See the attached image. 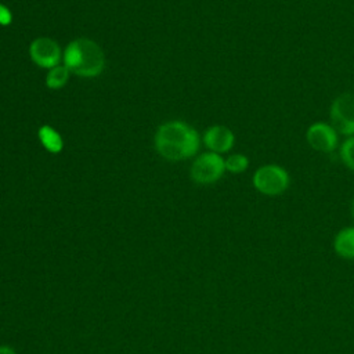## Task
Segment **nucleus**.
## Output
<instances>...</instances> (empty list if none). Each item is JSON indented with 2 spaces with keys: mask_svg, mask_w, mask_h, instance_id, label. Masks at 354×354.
Wrapping results in <instances>:
<instances>
[{
  "mask_svg": "<svg viewBox=\"0 0 354 354\" xmlns=\"http://www.w3.org/2000/svg\"><path fill=\"white\" fill-rule=\"evenodd\" d=\"M201 145L198 131L181 120L160 124L155 133L156 152L166 160L178 162L194 156Z\"/></svg>",
  "mask_w": 354,
  "mask_h": 354,
  "instance_id": "f257e3e1",
  "label": "nucleus"
},
{
  "mask_svg": "<svg viewBox=\"0 0 354 354\" xmlns=\"http://www.w3.org/2000/svg\"><path fill=\"white\" fill-rule=\"evenodd\" d=\"M64 65L71 73L82 77L98 76L105 66V55L102 48L90 39L72 40L64 54Z\"/></svg>",
  "mask_w": 354,
  "mask_h": 354,
  "instance_id": "f03ea898",
  "label": "nucleus"
},
{
  "mask_svg": "<svg viewBox=\"0 0 354 354\" xmlns=\"http://www.w3.org/2000/svg\"><path fill=\"white\" fill-rule=\"evenodd\" d=\"M252 184L266 196H279L289 188L290 176L285 167L268 163L256 169L252 177Z\"/></svg>",
  "mask_w": 354,
  "mask_h": 354,
  "instance_id": "7ed1b4c3",
  "label": "nucleus"
},
{
  "mask_svg": "<svg viewBox=\"0 0 354 354\" xmlns=\"http://www.w3.org/2000/svg\"><path fill=\"white\" fill-rule=\"evenodd\" d=\"M225 171V160L221 155L209 151L195 158L189 169V177L199 185H210L217 183Z\"/></svg>",
  "mask_w": 354,
  "mask_h": 354,
  "instance_id": "20e7f679",
  "label": "nucleus"
},
{
  "mask_svg": "<svg viewBox=\"0 0 354 354\" xmlns=\"http://www.w3.org/2000/svg\"><path fill=\"white\" fill-rule=\"evenodd\" d=\"M329 118L337 133L354 136V93L337 95L330 104Z\"/></svg>",
  "mask_w": 354,
  "mask_h": 354,
  "instance_id": "39448f33",
  "label": "nucleus"
},
{
  "mask_svg": "<svg viewBox=\"0 0 354 354\" xmlns=\"http://www.w3.org/2000/svg\"><path fill=\"white\" fill-rule=\"evenodd\" d=\"M29 55L32 61L46 69L59 65L62 53L58 43L50 37H37L29 46Z\"/></svg>",
  "mask_w": 354,
  "mask_h": 354,
  "instance_id": "423d86ee",
  "label": "nucleus"
},
{
  "mask_svg": "<svg viewBox=\"0 0 354 354\" xmlns=\"http://www.w3.org/2000/svg\"><path fill=\"white\" fill-rule=\"evenodd\" d=\"M307 144L318 152L329 153L337 148L339 137L337 131L332 124L324 122L313 123L306 131Z\"/></svg>",
  "mask_w": 354,
  "mask_h": 354,
  "instance_id": "0eeeda50",
  "label": "nucleus"
},
{
  "mask_svg": "<svg viewBox=\"0 0 354 354\" xmlns=\"http://www.w3.org/2000/svg\"><path fill=\"white\" fill-rule=\"evenodd\" d=\"M203 144L209 151L221 155L228 152L234 147L235 136L232 130L225 126H210L203 134Z\"/></svg>",
  "mask_w": 354,
  "mask_h": 354,
  "instance_id": "6e6552de",
  "label": "nucleus"
},
{
  "mask_svg": "<svg viewBox=\"0 0 354 354\" xmlns=\"http://www.w3.org/2000/svg\"><path fill=\"white\" fill-rule=\"evenodd\" d=\"M333 249L343 259H354V227L342 228L335 235Z\"/></svg>",
  "mask_w": 354,
  "mask_h": 354,
  "instance_id": "1a4fd4ad",
  "label": "nucleus"
},
{
  "mask_svg": "<svg viewBox=\"0 0 354 354\" xmlns=\"http://www.w3.org/2000/svg\"><path fill=\"white\" fill-rule=\"evenodd\" d=\"M39 140L41 142V145L51 153H58L62 151V147H64V141H62V137L61 134L53 129L51 126H41L39 129Z\"/></svg>",
  "mask_w": 354,
  "mask_h": 354,
  "instance_id": "9d476101",
  "label": "nucleus"
},
{
  "mask_svg": "<svg viewBox=\"0 0 354 354\" xmlns=\"http://www.w3.org/2000/svg\"><path fill=\"white\" fill-rule=\"evenodd\" d=\"M69 75H71V72L65 65H57V66L48 69V72L46 75V86L53 90L61 88L66 84Z\"/></svg>",
  "mask_w": 354,
  "mask_h": 354,
  "instance_id": "9b49d317",
  "label": "nucleus"
},
{
  "mask_svg": "<svg viewBox=\"0 0 354 354\" xmlns=\"http://www.w3.org/2000/svg\"><path fill=\"white\" fill-rule=\"evenodd\" d=\"M225 160V170L232 174L243 173L249 167V158L243 153H232Z\"/></svg>",
  "mask_w": 354,
  "mask_h": 354,
  "instance_id": "f8f14e48",
  "label": "nucleus"
},
{
  "mask_svg": "<svg viewBox=\"0 0 354 354\" xmlns=\"http://www.w3.org/2000/svg\"><path fill=\"white\" fill-rule=\"evenodd\" d=\"M339 155L347 169L354 171V136H348L340 145Z\"/></svg>",
  "mask_w": 354,
  "mask_h": 354,
  "instance_id": "ddd939ff",
  "label": "nucleus"
},
{
  "mask_svg": "<svg viewBox=\"0 0 354 354\" xmlns=\"http://www.w3.org/2000/svg\"><path fill=\"white\" fill-rule=\"evenodd\" d=\"M12 21L11 11L4 4H0V25H10Z\"/></svg>",
  "mask_w": 354,
  "mask_h": 354,
  "instance_id": "4468645a",
  "label": "nucleus"
},
{
  "mask_svg": "<svg viewBox=\"0 0 354 354\" xmlns=\"http://www.w3.org/2000/svg\"><path fill=\"white\" fill-rule=\"evenodd\" d=\"M0 354H17V351L11 346H0Z\"/></svg>",
  "mask_w": 354,
  "mask_h": 354,
  "instance_id": "2eb2a0df",
  "label": "nucleus"
},
{
  "mask_svg": "<svg viewBox=\"0 0 354 354\" xmlns=\"http://www.w3.org/2000/svg\"><path fill=\"white\" fill-rule=\"evenodd\" d=\"M350 212H351V217L354 218V198L351 201V205H350Z\"/></svg>",
  "mask_w": 354,
  "mask_h": 354,
  "instance_id": "dca6fc26",
  "label": "nucleus"
}]
</instances>
